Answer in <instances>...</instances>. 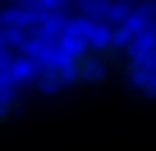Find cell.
<instances>
[{
	"mask_svg": "<svg viewBox=\"0 0 156 151\" xmlns=\"http://www.w3.org/2000/svg\"><path fill=\"white\" fill-rule=\"evenodd\" d=\"M156 73V55L142 32L119 23L73 28L55 37L28 69V83L41 92H78L101 83H142Z\"/></svg>",
	"mask_w": 156,
	"mask_h": 151,
	"instance_id": "cell-1",
	"label": "cell"
}]
</instances>
